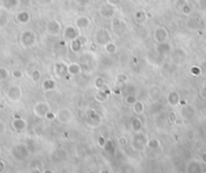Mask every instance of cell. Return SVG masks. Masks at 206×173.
<instances>
[{
  "instance_id": "cell-21",
  "label": "cell",
  "mask_w": 206,
  "mask_h": 173,
  "mask_svg": "<svg viewBox=\"0 0 206 173\" xmlns=\"http://www.w3.org/2000/svg\"><path fill=\"white\" fill-rule=\"evenodd\" d=\"M160 145V143H159V141H158V140H152V142H150L149 143V147H151V148H156V147H158Z\"/></svg>"
},
{
  "instance_id": "cell-17",
  "label": "cell",
  "mask_w": 206,
  "mask_h": 173,
  "mask_svg": "<svg viewBox=\"0 0 206 173\" xmlns=\"http://www.w3.org/2000/svg\"><path fill=\"white\" fill-rule=\"evenodd\" d=\"M8 71H7L5 68L0 67V81H4L8 78Z\"/></svg>"
},
{
  "instance_id": "cell-1",
  "label": "cell",
  "mask_w": 206,
  "mask_h": 173,
  "mask_svg": "<svg viewBox=\"0 0 206 173\" xmlns=\"http://www.w3.org/2000/svg\"><path fill=\"white\" fill-rule=\"evenodd\" d=\"M11 153H12V156H13L16 160H23L26 158L29 152H27V149L25 148L24 146H22V145H17V146L12 148Z\"/></svg>"
},
{
  "instance_id": "cell-14",
  "label": "cell",
  "mask_w": 206,
  "mask_h": 173,
  "mask_svg": "<svg viewBox=\"0 0 206 173\" xmlns=\"http://www.w3.org/2000/svg\"><path fill=\"white\" fill-rule=\"evenodd\" d=\"M133 105V110H134V113H136L141 114V113H144V105L142 104V102H141V101H136Z\"/></svg>"
},
{
  "instance_id": "cell-18",
  "label": "cell",
  "mask_w": 206,
  "mask_h": 173,
  "mask_svg": "<svg viewBox=\"0 0 206 173\" xmlns=\"http://www.w3.org/2000/svg\"><path fill=\"white\" fill-rule=\"evenodd\" d=\"M3 5L6 8H12L16 5V0H3Z\"/></svg>"
},
{
  "instance_id": "cell-16",
  "label": "cell",
  "mask_w": 206,
  "mask_h": 173,
  "mask_svg": "<svg viewBox=\"0 0 206 173\" xmlns=\"http://www.w3.org/2000/svg\"><path fill=\"white\" fill-rule=\"evenodd\" d=\"M142 128V123L139 119H134L133 121V129L134 132H139Z\"/></svg>"
},
{
  "instance_id": "cell-2",
  "label": "cell",
  "mask_w": 206,
  "mask_h": 173,
  "mask_svg": "<svg viewBox=\"0 0 206 173\" xmlns=\"http://www.w3.org/2000/svg\"><path fill=\"white\" fill-rule=\"evenodd\" d=\"M21 88L17 85H12L10 86L8 91H7V97H8L9 100L11 101H17L19 100L20 97H21Z\"/></svg>"
},
{
  "instance_id": "cell-4",
  "label": "cell",
  "mask_w": 206,
  "mask_h": 173,
  "mask_svg": "<svg viewBox=\"0 0 206 173\" xmlns=\"http://www.w3.org/2000/svg\"><path fill=\"white\" fill-rule=\"evenodd\" d=\"M61 25L57 20H52L47 25V32L50 35H58L60 34Z\"/></svg>"
},
{
  "instance_id": "cell-6",
  "label": "cell",
  "mask_w": 206,
  "mask_h": 173,
  "mask_svg": "<svg viewBox=\"0 0 206 173\" xmlns=\"http://www.w3.org/2000/svg\"><path fill=\"white\" fill-rule=\"evenodd\" d=\"M169 37L168 35V32L166 29H158L155 32V39H156L157 42H159L160 44H164L166 42L167 38Z\"/></svg>"
},
{
  "instance_id": "cell-26",
  "label": "cell",
  "mask_w": 206,
  "mask_h": 173,
  "mask_svg": "<svg viewBox=\"0 0 206 173\" xmlns=\"http://www.w3.org/2000/svg\"><path fill=\"white\" fill-rule=\"evenodd\" d=\"M4 163L2 161H0V172H2L4 170Z\"/></svg>"
},
{
  "instance_id": "cell-8",
  "label": "cell",
  "mask_w": 206,
  "mask_h": 173,
  "mask_svg": "<svg viewBox=\"0 0 206 173\" xmlns=\"http://www.w3.org/2000/svg\"><path fill=\"white\" fill-rule=\"evenodd\" d=\"M71 118H72V114H71L70 110H68V109L61 110L58 113V119H59L61 123H68V121H71Z\"/></svg>"
},
{
  "instance_id": "cell-19",
  "label": "cell",
  "mask_w": 206,
  "mask_h": 173,
  "mask_svg": "<svg viewBox=\"0 0 206 173\" xmlns=\"http://www.w3.org/2000/svg\"><path fill=\"white\" fill-rule=\"evenodd\" d=\"M40 71L35 70V71H34V72H32V79H34V82H37V81L40 79Z\"/></svg>"
},
{
  "instance_id": "cell-12",
  "label": "cell",
  "mask_w": 206,
  "mask_h": 173,
  "mask_svg": "<svg viewBox=\"0 0 206 173\" xmlns=\"http://www.w3.org/2000/svg\"><path fill=\"white\" fill-rule=\"evenodd\" d=\"M17 20L20 22V24H26V22H29V12L26 11H22V12H19L18 14H17Z\"/></svg>"
},
{
  "instance_id": "cell-7",
  "label": "cell",
  "mask_w": 206,
  "mask_h": 173,
  "mask_svg": "<svg viewBox=\"0 0 206 173\" xmlns=\"http://www.w3.org/2000/svg\"><path fill=\"white\" fill-rule=\"evenodd\" d=\"M35 110V113L40 116H43L49 113V106H48V103H44V102H40V103H37V106L34 108Z\"/></svg>"
},
{
  "instance_id": "cell-24",
  "label": "cell",
  "mask_w": 206,
  "mask_h": 173,
  "mask_svg": "<svg viewBox=\"0 0 206 173\" xmlns=\"http://www.w3.org/2000/svg\"><path fill=\"white\" fill-rule=\"evenodd\" d=\"M118 144L120 145L121 147H124L126 145V141H125V139L123 138V137H121V138H119L118 139Z\"/></svg>"
},
{
  "instance_id": "cell-13",
  "label": "cell",
  "mask_w": 206,
  "mask_h": 173,
  "mask_svg": "<svg viewBox=\"0 0 206 173\" xmlns=\"http://www.w3.org/2000/svg\"><path fill=\"white\" fill-rule=\"evenodd\" d=\"M179 101V95L176 92H171L168 96V102L170 103V105H176Z\"/></svg>"
},
{
  "instance_id": "cell-10",
  "label": "cell",
  "mask_w": 206,
  "mask_h": 173,
  "mask_svg": "<svg viewBox=\"0 0 206 173\" xmlns=\"http://www.w3.org/2000/svg\"><path fill=\"white\" fill-rule=\"evenodd\" d=\"M12 126H13L14 130L20 132V131H23V130L25 129V127H26V123L24 121V119H14V121H12Z\"/></svg>"
},
{
  "instance_id": "cell-11",
  "label": "cell",
  "mask_w": 206,
  "mask_h": 173,
  "mask_svg": "<svg viewBox=\"0 0 206 173\" xmlns=\"http://www.w3.org/2000/svg\"><path fill=\"white\" fill-rule=\"evenodd\" d=\"M65 35H66V38H67V39L73 40L77 39L78 32H77V30L74 29L73 27H68L67 29L65 30Z\"/></svg>"
},
{
  "instance_id": "cell-9",
  "label": "cell",
  "mask_w": 206,
  "mask_h": 173,
  "mask_svg": "<svg viewBox=\"0 0 206 173\" xmlns=\"http://www.w3.org/2000/svg\"><path fill=\"white\" fill-rule=\"evenodd\" d=\"M76 24H77V27L79 29H86V27H88L89 24H90V20H89L88 17L81 16L76 20Z\"/></svg>"
},
{
  "instance_id": "cell-15",
  "label": "cell",
  "mask_w": 206,
  "mask_h": 173,
  "mask_svg": "<svg viewBox=\"0 0 206 173\" xmlns=\"http://www.w3.org/2000/svg\"><path fill=\"white\" fill-rule=\"evenodd\" d=\"M81 72V67L79 66L78 64H71V66L69 67V73L72 75H76V74H79Z\"/></svg>"
},
{
  "instance_id": "cell-20",
  "label": "cell",
  "mask_w": 206,
  "mask_h": 173,
  "mask_svg": "<svg viewBox=\"0 0 206 173\" xmlns=\"http://www.w3.org/2000/svg\"><path fill=\"white\" fill-rule=\"evenodd\" d=\"M106 50H107L109 53H113V52H115L116 47L113 44H108L107 46H106Z\"/></svg>"
},
{
  "instance_id": "cell-3",
  "label": "cell",
  "mask_w": 206,
  "mask_h": 173,
  "mask_svg": "<svg viewBox=\"0 0 206 173\" xmlns=\"http://www.w3.org/2000/svg\"><path fill=\"white\" fill-rule=\"evenodd\" d=\"M34 34L32 32V30H26L23 34L21 35V44L24 46L25 48H29L30 46H32L34 44Z\"/></svg>"
},
{
  "instance_id": "cell-5",
  "label": "cell",
  "mask_w": 206,
  "mask_h": 173,
  "mask_svg": "<svg viewBox=\"0 0 206 173\" xmlns=\"http://www.w3.org/2000/svg\"><path fill=\"white\" fill-rule=\"evenodd\" d=\"M133 145L136 150L144 149V145H147V141H146V138H144V135H137L136 138L133 139Z\"/></svg>"
},
{
  "instance_id": "cell-23",
  "label": "cell",
  "mask_w": 206,
  "mask_h": 173,
  "mask_svg": "<svg viewBox=\"0 0 206 173\" xmlns=\"http://www.w3.org/2000/svg\"><path fill=\"white\" fill-rule=\"evenodd\" d=\"M12 76H13L14 78H20L22 76V73L20 72V71H18V70H15V71L12 72Z\"/></svg>"
},
{
  "instance_id": "cell-22",
  "label": "cell",
  "mask_w": 206,
  "mask_h": 173,
  "mask_svg": "<svg viewBox=\"0 0 206 173\" xmlns=\"http://www.w3.org/2000/svg\"><path fill=\"white\" fill-rule=\"evenodd\" d=\"M136 101V97H133V96H128V97H126V102L129 104H133Z\"/></svg>"
},
{
  "instance_id": "cell-25",
  "label": "cell",
  "mask_w": 206,
  "mask_h": 173,
  "mask_svg": "<svg viewBox=\"0 0 206 173\" xmlns=\"http://www.w3.org/2000/svg\"><path fill=\"white\" fill-rule=\"evenodd\" d=\"M4 130H5V126H4V124L2 123L1 121H0V134H1V133H3V132H4Z\"/></svg>"
}]
</instances>
